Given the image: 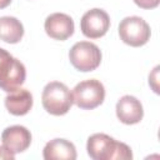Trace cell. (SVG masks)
Instances as JSON below:
<instances>
[{
    "label": "cell",
    "mask_w": 160,
    "mask_h": 160,
    "mask_svg": "<svg viewBox=\"0 0 160 160\" xmlns=\"http://www.w3.org/2000/svg\"><path fill=\"white\" fill-rule=\"evenodd\" d=\"M88 155L92 160H131L132 151L125 142L116 141L114 138L96 132L89 136L86 142Z\"/></svg>",
    "instance_id": "1"
},
{
    "label": "cell",
    "mask_w": 160,
    "mask_h": 160,
    "mask_svg": "<svg viewBox=\"0 0 160 160\" xmlns=\"http://www.w3.org/2000/svg\"><path fill=\"white\" fill-rule=\"evenodd\" d=\"M41 102L49 114L61 116L68 114L74 104L72 92L64 82L50 81L42 89Z\"/></svg>",
    "instance_id": "2"
},
{
    "label": "cell",
    "mask_w": 160,
    "mask_h": 160,
    "mask_svg": "<svg viewBox=\"0 0 160 160\" xmlns=\"http://www.w3.org/2000/svg\"><path fill=\"white\" fill-rule=\"evenodd\" d=\"M26 79L24 64L8 50L0 48V89L11 92L21 88Z\"/></svg>",
    "instance_id": "3"
},
{
    "label": "cell",
    "mask_w": 160,
    "mask_h": 160,
    "mask_svg": "<svg viewBox=\"0 0 160 160\" xmlns=\"http://www.w3.org/2000/svg\"><path fill=\"white\" fill-rule=\"evenodd\" d=\"M101 50L90 41H78L69 50V60L71 65L82 72L92 71L101 62Z\"/></svg>",
    "instance_id": "4"
},
{
    "label": "cell",
    "mask_w": 160,
    "mask_h": 160,
    "mask_svg": "<svg viewBox=\"0 0 160 160\" xmlns=\"http://www.w3.org/2000/svg\"><path fill=\"white\" fill-rule=\"evenodd\" d=\"M74 104L84 110H91L100 106L105 99V88L96 79L80 81L72 89Z\"/></svg>",
    "instance_id": "5"
},
{
    "label": "cell",
    "mask_w": 160,
    "mask_h": 160,
    "mask_svg": "<svg viewBox=\"0 0 160 160\" xmlns=\"http://www.w3.org/2000/svg\"><path fill=\"white\" fill-rule=\"evenodd\" d=\"M119 36L126 45L139 48L145 45L151 36L149 24L140 16H126L119 24Z\"/></svg>",
    "instance_id": "6"
},
{
    "label": "cell",
    "mask_w": 160,
    "mask_h": 160,
    "mask_svg": "<svg viewBox=\"0 0 160 160\" xmlns=\"http://www.w3.org/2000/svg\"><path fill=\"white\" fill-rule=\"evenodd\" d=\"M110 28V16L102 9L94 8L88 10L80 20V30L89 39L104 36Z\"/></svg>",
    "instance_id": "7"
},
{
    "label": "cell",
    "mask_w": 160,
    "mask_h": 160,
    "mask_svg": "<svg viewBox=\"0 0 160 160\" xmlns=\"http://www.w3.org/2000/svg\"><path fill=\"white\" fill-rule=\"evenodd\" d=\"M44 29L51 39L64 41L74 34L75 24L70 15L64 12H54L45 19Z\"/></svg>",
    "instance_id": "8"
},
{
    "label": "cell",
    "mask_w": 160,
    "mask_h": 160,
    "mask_svg": "<svg viewBox=\"0 0 160 160\" xmlns=\"http://www.w3.org/2000/svg\"><path fill=\"white\" fill-rule=\"evenodd\" d=\"M2 145L14 154L24 152L31 144V132L22 125H11L1 134Z\"/></svg>",
    "instance_id": "9"
},
{
    "label": "cell",
    "mask_w": 160,
    "mask_h": 160,
    "mask_svg": "<svg viewBox=\"0 0 160 160\" xmlns=\"http://www.w3.org/2000/svg\"><path fill=\"white\" fill-rule=\"evenodd\" d=\"M116 116L125 125H134L142 120L144 109L140 100L132 95H124L116 102Z\"/></svg>",
    "instance_id": "10"
},
{
    "label": "cell",
    "mask_w": 160,
    "mask_h": 160,
    "mask_svg": "<svg viewBox=\"0 0 160 160\" xmlns=\"http://www.w3.org/2000/svg\"><path fill=\"white\" fill-rule=\"evenodd\" d=\"M75 145L66 139H52L44 146L42 158L45 160H75L76 159Z\"/></svg>",
    "instance_id": "11"
},
{
    "label": "cell",
    "mask_w": 160,
    "mask_h": 160,
    "mask_svg": "<svg viewBox=\"0 0 160 160\" xmlns=\"http://www.w3.org/2000/svg\"><path fill=\"white\" fill-rule=\"evenodd\" d=\"M32 95L29 90L19 88L15 91H11L5 98L6 110L15 116L26 115L32 108Z\"/></svg>",
    "instance_id": "12"
},
{
    "label": "cell",
    "mask_w": 160,
    "mask_h": 160,
    "mask_svg": "<svg viewBox=\"0 0 160 160\" xmlns=\"http://www.w3.org/2000/svg\"><path fill=\"white\" fill-rule=\"evenodd\" d=\"M24 36V25L14 16L0 18V40L8 44H18Z\"/></svg>",
    "instance_id": "13"
},
{
    "label": "cell",
    "mask_w": 160,
    "mask_h": 160,
    "mask_svg": "<svg viewBox=\"0 0 160 160\" xmlns=\"http://www.w3.org/2000/svg\"><path fill=\"white\" fill-rule=\"evenodd\" d=\"M159 69H160V66L158 65L149 74V85H150V88L152 89V91L155 94H159V81H158V79H159Z\"/></svg>",
    "instance_id": "14"
},
{
    "label": "cell",
    "mask_w": 160,
    "mask_h": 160,
    "mask_svg": "<svg viewBox=\"0 0 160 160\" xmlns=\"http://www.w3.org/2000/svg\"><path fill=\"white\" fill-rule=\"evenodd\" d=\"M134 2L140 8L145 10H151L159 6L160 0H134Z\"/></svg>",
    "instance_id": "15"
},
{
    "label": "cell",
    "mask_w": 160,
    "mask_h": 160,
    "mask_svg": "<svg viewBox=\"0 0 160 160\" xmlns=\"http://www.w3.org/2000/svg\"><path fill=\"white\" fill-rule=\"evenodd\" d=\"M6 159V160H14L15 159V154L11 152L10 150H8L4 145H0V160Z\"/></svg>",
    "instance_id": "16"
},
{
    "label": "cell",
    "mask_w": 160,
    "mask_h": 160,
    "mask_svg": "<svg viewBox=\"0 0 160 160\" xmlns=\"http://www.w3.org/2000/svg\"><path fill=\"white\" fill-rule=\"evenodd\" d=\"M12 0H0V9H5L11 4Z\"/></svg>",
    "instance_id": "17"
}]
</instances>
